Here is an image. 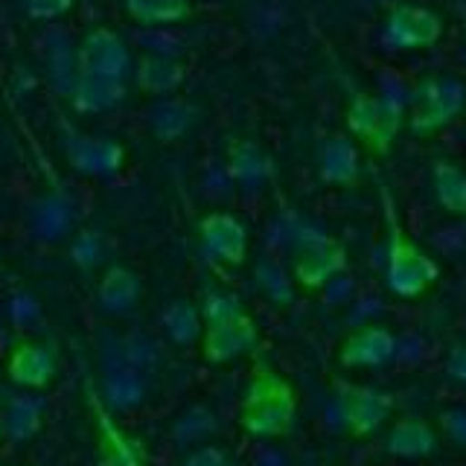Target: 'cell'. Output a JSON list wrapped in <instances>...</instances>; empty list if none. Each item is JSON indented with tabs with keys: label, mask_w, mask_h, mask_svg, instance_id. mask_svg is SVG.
<instances>
[{
	"label": "cell",
	"mask_w": 466,
	"mask_h": 466,
	"mask_svg": "<svg viewBox=\"0 0 466 466\" xmlns=\"http://www.w3.org/2000/svg\"><path fill=\"white\" fill-rule=\"evenodd\" d=\"M298 417V393L286 376L271 368H257L239 405V426L257 441L283 437Z\"/></svg>",
	"instance_id": "obj_1"
},
{
	"label": "cell",
	"mask_w": 466,
	"mask_h": 466,
	"mask_svg": "<svg viewBox=\"0 0 466 466\" xmlns=\"http://www.w3.org/2000/svg\"><path fill=\"white\" fill-rule=\"evenodd\" d=\"M385 216H388V266H385V283L397 298L414 300L441 280V266L429 257L422 248L408 237L400 225L393 201L385 193Z\"/></svg>",
	"instance_id": "obj_2"
},
{
	"label": "cell",
	"mask_w": 466,
	"mask_h": 466,
	"mask_svg": "<svg viewBox=\"0 0 466 466\" xmlns=\"http://www.w3.org/2000/svg\"><path fill=\"white\" fill-rule=\"evenodd\" d=\"M344 120L350 135L361 140L370 155H388L402 128V106L397 99L356 94L350 99Z\"/></svg>",
	"instance_id": "obj_3"
},
{
	"label": "cell",
	"mask_w": 466,
	"mask_h": 466,
	"mask_svg": "<svg viewBox=\"0 0 466 466\" xmlns=\"http://www.w3.org/2000/svg\"><path fill=\"white\" fill-rule=\"evenodd\" d=\"M463 108H466L463 82L451 76H431L420 85V91L414 96L411 114H408V128L420 137L434 135V131L455 123L463 114Z\"/></svg>",
	"instance_id": "obj_4"
},
{
	"label": "cell",
	"mask_w": 466,
	"mask_h": 466,
	"mask_svg": "<svg viewBox=\"0 0 466 466\" xmlns=\"http://www.w3.org/2000/svg\"><path fill=\"white\" fill-rule=\"evenodd\" d=\"M347 268V251L341 242L324 233L306 230L295 239V262H291V280L306 291H318L335 283Z\"/></svg>",
	"instance_id": "obj_5"
},
{
	"label": "cell",
	"mask_w": 466,
	"mask_h": 466,
	"mask_svg": "<svg viewBox=\"0 0 466 466\" xmlns=\"http://www.w3.org/2000/svg\"><path fill=\"white\" fill-rule=\"evenodd\" d=\"M257 344H259L257 320L245 309L230 318L213 320V324H204L201 332V356L210 364H228L233 359L251 353Z\"/></svg>",
	"instance_id": "obj_6"
},
{
	"label": "cell",
	"mask_w": 466,
	"mask_h": 466,
	"mask_svg": "<svg viewBox=\"0 0 466 466\" xmlns=\"http://www.w3.org/2000/svg\"><path fill=\"white\" fill-rule=\"evenodd\" d=\"M443 35L441 15L420 4H400L385 18V38L397 50H426Z\"/></svg>",
	"instance_id": "obj_7"
},
{
	"label": "cell",
	"mask_w": 466,
	"mask_h": 466,
	"mask_svg": "<svg viewBox=\"0 0 466 466\" xmlns=\"http://www.w3.org/2000/svg\"><path fill=\"white\" fill-rule=\"evenodd\" d=\"M339 405L344 429L353 437H370L385 426L393 408V397L370 385H344Z\"/></svg>",
	"instance_id": "obj_8"
},
{
	"label": "cell",
	"mask_w": 466,
	"mask_h": 466,
	"mask_svg": "<svg viewBox=\"0 0 466 466\" xmlns=\"http://www.w3.org/2000/svg\"><path fill=\"white\" fill-rule=\"evenodd\" d=\"M79 65H82V73L126 82V76L131 73V53L126 47V41L116 35L114 29L96 26L79 44Z\"/></svg>",
	"instance_id": "obj_9"
},
{
	"label": "cell",
	"mask_w": 466,
	"mask_h": 466,
	"mask_svg": "<svg viewBox=\"0 0 466 466\" xmlns=\"http://www.w3.org/2000/svg\"><path fill=\"white\" fill-rule=\"evenodd\" d=\"M146 376L149 373L126 364L111 347V359L102 364V402H106L108 411L126 414L140 408L146 402V393H149V379Z\"/></svg>",
	"instance_id": "obj_10"
},
{
	"label": "cell",
	"mask_w": 466,
	"mask_h": 466,
	"mask_svg": "<svg viewBox=\"0 0 466 466\" xmlns=\"http://www.w3.org/2000/svg\"><path fill=\"white\" fill-rule=\"evenodd\" d=\"M198 237L204 251L225 266H242L248 259V228L233 213L213 210L198 222Z\"/></svg>",
	"instance_id": "obj_11"
},
{
	"label": "cell",
	"mask_w": 466,
	"mask_h": 466,
	"mask_svg": "<svg viewBox=\"0 0 466 466\" xmlns=\"http://www.w3.org/2000/svg\"><path fill=\"white\" fill-rule=\"evenodd\" d=\"M65 155L67 164L87 178H114L126 164V149L108 137L70 135L65 140Z\"/></svg>",
	"instance_id": "obj_12"
},
{
	"label": "cell",
	"mask_w": 466,
	"mask_h": 466,
	"mask_svg": "<svg viewBox=\"0 0 466 466\" xmlns=\"http://www.w3.org/2000/svg\"><path fill=\"white\" fill-rule=\"evenodd\" d=\"M393 356H397V335L379 324H364L353 329L339 347V364L350 370L382 368Z\"/></svg>",
	"instance_id": "obj_13"
},
{
	"label": "cell",
	"mask_w": 466,
	"mask_h": 466,
	"mask_svg": "<svg viewBox=\"0 0 466 466\" xmlns=\"http://www.w3.org/2000/svg\"><path fill=\"white\" fill-rule=\"evenodd\" d=\"M58 370V361L53 347L41 341H18L9 350L6 359V376L24 390H41L47 388Z\"/></svg>",
	"instance_id": "obj_14"
},
{
	"label": "cell",
	"mask_w": 466,
	"mask_h": 466,
	"mask_svg": "<svg viewBox=\"0 0 466 466\" xmlns=\"http://www.w3.org/2000/svg\"><path fill=\"white\" fill-rule=\"evenodd\" d=\"M94 420H96V443H99V466H143L140 446L116 429L106 402L91 397Z\"/></svg>",
	"instance_id": "obj_15"
},
{
	"label": "cell",
	"mask_w": 466,
	"mask_h": 466,
	"mask_svg": "<svg viewBox=\"0 0 466 466\" xmlns=\"http://www.w3.org/2000/svg\"><path fill=\"white\" fill-rule=\"evenodd\" d=\"M76 228V208L62 193L41 196L29 210V230L38 242H62Z\"/></svg>",
	"instance_id": "obj_16"
},
{
	"label": "cell",
	"mask_w": 466,
	"mask_h": 466,
	"mask_svg": "<svg viewBox=\"0 0 466 466\" xmlns=\"http://www.w3.org/2000/svg\"><path fill=\"white\" fill-rule=\"evenodd\" d=\"M385 451L400 461H422L437 451V431L422 417H402L388 429Z\"/></svg>",
	"instance_id": "obj_17"
},
{
	"label": "cell",
	"mask_w": 466,
	"mask_h": 466,
	"mask_svg": "<svg viewBox=\"0 0 466 466\" xmlns=\"http://www.w3.org/2000/svg\"><path fill=\"white\" fill-rule=\"evenodd\" d=\"M140 300V277L126 266H111L96 286V306L111 318H123Z\"/></svg>",
	"instance_id": "obj_18"
},
{
	"label": "cell",
	"mask_w": 466,
	"mask_h": 466,
	"mask_svg": "<svg viewBox=\"0 0 466 466\" xmlns=\"http://www.w3.org/2000/svg\"><path fill=\"white\" fill-rule=\"evenodd\" d=\"M228 175L245 189H257L274 175V160L257 140H237L228 149Z\"/></svg>",
	"instance_id": "obj_19"
},
{
	"label": "cell",
	"mask_w": 466,
	"mask_h": 466,
	"mask_svg": "<svg viewBox=\"0 0 466 466\" xmlns=\"http://www.w3.org/2000/svg\"><path fill=\"white\" fill-rule=\"evenodd\" d=\"M123 99H126V82L123 79L94 76V73H82L76 87H73V94H70L73 108L82 111V114L114 111Z\"/></svg>",
	"instance_id": "obj_20"
},
{
	"label": "cell",
	"mask_w": 466,
	"mask_h": 466,
	"mask_svg": "<svg viewBox=\"0 0 466 466\" xmlns=\"http://www.w3.org/2000/svg\"><path fill=\"white\" fill-rule=\"evenodd\" d=\"M361 172L359 146L350 137H329L320 149V178L332 187H353Z\"/></svg>",
	"instance_id": "obj_21"
},
{
	"label": "cell",
	"mask_w": 466,
	"mask_h": 466,
	"mask_svg": "<svg viewBox=\"0 0 466 466\" xmlns=\"http://www.w3.org/2000/svg\"><path fill=\"white\" fill-rule=\"evenodd\" d=\"M135 82L140 91L167 96L172 91H178L184 82V65L178 58H172L167 53H146L137 67H135Z\"/></svg>",
	"instance_id": "obj_22"
},
{
	"label": "cell",
	"mask_w": 466,
	"mask_h": 466,
	"mask_svg": "<svg viewBox=\"0 0 466 466\" xmlns=\"http://www.w3.org/2000/svg\"><path fill=\"white\" fill-rule=\"evenodd\" d=\"M47 73L50 82L58 94L70 96L82 76L79 65V50H73V44L67 41L65 33H50L47 35Z\"/></svg>",
	"instance_id": "obj_23"
},
{
	"label": "cell",
	"mask_w": 466,
	"mask_h": 466,
	"mask_svg": "<svg viewBox=\"0 0 466 466\" xmlns=\"http://www.w3.org/2000/svg\"><path fill=\"white\" fill-rule=\"evenodd\" d=\"M193 120H196L193 106H187L181 99H157L149 111V131L160 143H175L187 135Z\"/></svg>",
	"instance_id": "obj_24"
},
{
	"label": "cell",
	"mask_w": 466,
	"mask_h": 466,
	"mask_svg": "<svg viewBox=\"0 0 466 466\" xmlns=\"http://www.w3.org/2000/svg\"><path fill=\"white\" fill-rule=\"evenodd\" d=\"M431 187L437 204L451 216H466V172L451 160H434Z\"/></svg>",
	"instance_id": "obj_25"
},
{
	"label": "cell",
	"mask_w": 466,
	"mask_h": 466,
	"mask_svg": "<svg viewBox=\"0 0 466 466\" xmlns=\"http://www.w3.org/2000/svg\"><path fill=\"white\" fill-rule=\"evenodd\" d=\"M160 327H164L167 339L178 347H189L201 341V332H204V318L201 309L193 306L189 300H172L164 315H160Z\"/></svg>",
	"instance_id": "obj_26"
},
{
	"label": "cell",
	"mask_w": 466,
	"mask_h": 466,
	"mask_svg": "<svg viewBox=\"0 0 466 466\" xmlns=\"http://www.w3.org/2000/svg\"><path fill=\"white\" fill-rule=\"evenodd\" d=\"M41 414H44V400L38 397H15L6 408L4 414V429H6V437L15 443H26L33 441L41 429Z\"/></svg>",
	"instance_id": "obj_27"
},
{
	"label": "cell",
	"mask_w": 466,
	"mask_h": 466,
	"mask_svg": "<svg viewBox=\"0 0 466 466\" xmlns=\"http://www.w3.org/2000/svg\"><path fill=\"white\" fill-rule=\"evenodd\" d=\"M126 12L143 26H167L189 18V0H126Z\"/></svg>",
	"instance_id": "obj_28"
},
{
	"label": "cell",
	"mask_w": 466,
	"mask_h": 466,
	"mask_svg": "<svg viewBox=\"0 0 466 466\" xmlns=\"http://www.w3.org/2000/svg\"><path fill=\"white\" fill-rule=\"evenodd\" d=\"M114 353L120 356L126 364H131V368H137L143 373H152L160 364V347L146 332L126 335V339H120L114 344Z\"/></svg>",
	"instance_id": "obj_29"
},
{
	"label": "cell",
	"mask_w": 466,
	"mask_h": 466,
	"mask_svg": "<svg viewBox=\"0 0 466 466\" xmlns=\"http://www.w3.org/2000/svg\"><path fill=\"white\" fill-rule=\"evenodd\" d=\"M216 431V417L208 411V408H189L184 411L172 426V441L178 446H201L208 437Z\"/></svg>",
	"instance_id": "obj_30"
},
{
	"label": "cell",
	"mask_w": 466,
	"mask_h": 466,
	"mask_svg": "<svg viewBox=\"0 0 466 466\" xmlns=\"http://www.w3.org/2000/svg\"><path fill=\"white\" fill-rule=\"evenodd\" d=\"M257 283L274 303H280V306H286L291 300V291H295V280H291L274 259H262L257 266Z\"/></svg>",
	"instance_id": "obj_31"
},
{
	"label": "cell",
	"mask_w": 466,
	"mask_h": 466,
	"mask_svg": "<svg viewBox=\"0 0 466 466\" xmlns=\"http://www.w3.org/2000/svg\"><path fill=\"white\" fill-rule=\"evenodd\" d=\"M102 257H106V242H102V237L94 230H82L70 245V259L76 262L82 271L96 268Z\"/></svg>",
	"instance_id": "obj_32"
},
{
	"label": "cell",
	"mask_w": 466,
	"mask_h": 466,
	"mask_svg": "<svg viewBox=\"0 0 466 466\" xmlns=\"http://www.w3.org/2000/svg\"><path fill=\"white\" fill-rule=\"evenodd\" d=\"M242 312V303L233 298V295H225V291H210L208 298L201 303V318L204 324H213V320H222V318H230Z\"/></svg>",
	"instance_id": "obj_33"
},
{
	"label": "cell",
	"mask_w": 466,
	"mask_h": 466,
	"mask_svg": "<svg viewBox=\"0 0 466 466\" xmlns=\"http://www.w3.org/2000/svg\"><path fill=\"white\" fill-rule=\"evenodd\" d=\"M76 0H24V9L29 18L35 21H53V18H62L65 12L73 9Z\"/></svg>",
	"instance_id": "obj_34"
},
{
	"label": "cell",
	"mask_w": 466,
	"mask_h": 466,
	"mask_svg": "<svg viewBox=\"0 0 466 466\" xmlns=\"http://www.w3.org/2000/svg\"><path fill=\"white\" fill-rule=\"evenodd\" d=\"M181 466H230V458L222 446H213V443H204L196 446L189 455L181 461Z\"/></svg>",
	"instance_id": "obj_35"
},
{
	"label": "cell",
	"mask_w": 466,
	"mask_h": 466,
	"mask_svg": "<svg viewBox=\"0 0 466 466\" xmlns=\"http://www.w3.org/2000/svg\"><path fill=\"white\" fill-rule=\"evenodd\" d=\"M38 303H35V298H29V295H15L12 300H9V315H12V320L15 324H21V327H26V324H33V320L38 318Z\"/></svg>",
	"instance_id": "obj_36"
},
{
	"label": "cell",
	"mask_w": 466,
	"mask_h": 466,
	"mask_svg": "<svg viewBox=\"0 0 466 466\" xmlns=\"http://www.w3.org/2000/svg\"><path fill=\"white\" fill-rule=\"evenodd\" d=\"M441 426H443V431H446L458 446H466V411H461V408H451V411H443V414H441Z\"/></svg>",
	"instance_id": "obj_37"
},
{
	"label": "cell",
	"mask_w": 466,
	"mask_h": 466,
	"mask_svg": "<svg viewBox=\"0 0 466 466\" xmlns=\"http://www.w3.org/2000/svg\"><path fill=\"white\" fill-rule=\"evenodd\" d=\"M446 373L455 379V382H461V385H466V347L461 344V347H455L449 353V359H446Z\"/></svg>",
	"instance_id": "obj_38"
},
{
	"label": "cell",
	"mask_w": 466,
	"mask_h": 466,
	"mask_svg": "<svg viewBox=\"0 0 466 466\" xmlns=\"http://www.w3.org/2000/svg\"><path fill=\"white\" fill-rule=\"evenodd\" d=\"M0 437H6V429H4V417H0Z\"/></svg>",
	"instance_id": "obj_39"
}]
</instances>
